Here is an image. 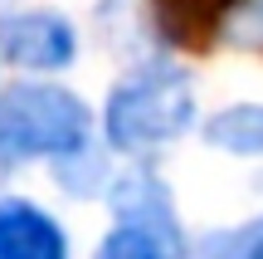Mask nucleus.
Wrapping results in <instances>:
<instances>
[{"label":"nucleus","instance_id":"nucleus-3","mask_svg":"<svg viewBox=\"0 0 263 259\" xmlns=\"http://www.w3.org/2000/svg\"><path fill=\"white\" fill-rule=\"evenodd\" d=\"M0 54L20 68H64L78 54V34L64 15H49V10L0 15Z\"/></svg>","mask_w":263,"mask_h":259},{"label":"nucleus","instance_id":"nucleus-7","mask_svg":"<svg viewBox=\"0 0 263 259\" xmlns=\"http://www.w3.org/2000/svg\"><path fill=\"white\" fill-rule=\"evenodd\" d=\"M205 137L234 157H263V103H234L205 123Z\"/></svg>","mask_w":263,"mask_h":259},{"label":"nucleus","instance_id":"nucleus-8","mask_svg":"<svg viewBox=\"0 0 263 259\" xmlns=\"http://www.w3.org/2000/svg\"><path fill=\"white\" fill-rule=\"evenodd\" d=\"M176 254H180V240L151 230V225H132V220H122L98 250V259H176Z\"/></svg>","mask_w":263,"mask_h":259},{"label":"nucleus","instance_id":"nucleus-5","mask_svg":"<svg viewBox=\"0 0 263 259\" xmlns=\"http://www.w3.org/2000/svg\"><path fill=\"white\" fill-rule=\"evenodd\" d=\"M244 0H151V15H156V29L180 49H210V39L219 34L234 10Z\"/></svg>","mask_w":263,"mask_h":259},{"label":"nucleus","instance_id":"nucleus-9","mask_svg":"<svg viewBox=\"0 0 263 259\" xmlns=\"http://www.w3.org/2000/svg\"><path fill=\"white\" fill-rule=\"evenodd\" d=\"M234 39L239 44H249V49H258L263 44V0H244V5L234 10Z\"/></svg>","mask_w":263,"mask_h":259},{"label":"nucleus","instance_id":"nucleus-6","mask_svg":"<svg viewBox=\"0 0 263 259\" xmlns=\"http://www.w3.org/2000/svg\"><path fill=\"white\" fill-rule=\"evenodd\" d=\"M112 211H117V220L151 225V230H161V235H171V240H180L176 215H171V196H166V186H161L156 176H146V171H132L127 181L112 191Z\"/></svg>","mask_w":263,"mask_h":259},{"label":"nucleus","instance_id":"nucleus-4","mask_svg":"<svg viewBox=\"0 0 263 259\" xmlns=\"http://www.w3.org/2000/svg\"><path fill=\"white\" fill-rule=\"evenodd\" d=\"M0 259H68V240L39 205L0 201Z\"/></svg>","mask_w":263,"mask_h":259},{"label":"nucleus","instance_id":"nucleus-10","mask_svg":"<svg viewBox=\"0 0 263 259\" xmlns=\"http://www.w3.org/2000/svg\"><path fill=\"white\" fill-rule=\"evenodd\" d=\"M190 259H249L244 254V235H210Z\"/></svg>","mask_w":263,"mask_h":259},{"label":"nucleus","instance_id":"nucleus-2","mask_svg":"<svg viewBox=\"0 0 263 259\" xmlns=\"http://www.w3.org/2000/svg\"><path fill=\"white\" fill-rule=\"evenodd\" d=\"M83 98L49 83H20L0 93V162H29V157H73L88 142Z\"/></svg>","mask_w":263,"mask_h":259},{"label":"nucleus","instance_id":"nucleus-1","mask_svg":"<svg viewBox=\"0 0 263 259\" xmlns=\"http://www.w3.org/2000/svg\"><path fill=\"white\" fill-rule=\"evenodd\" d=\"M195 117L190 78L171 64H141L132 78L112 88L103 113V132L117 152H151V147L180 137Z\"/></svg>","mask_w":263,"mask_h":259},{"label":"nucleus","instance_id":"nucleus-11","mask_svg":"<svg viewBox=\"0 0 263 259\" xmlns=\"http://www.w3.org/2000/svg\"><path fill=\"white\" fill-rule=\"evenodd\" d=\"M244 254H249V259H263V220L244 230Z\"/></svg>","mask_w":263,"mask_h":259}]
</instances>
